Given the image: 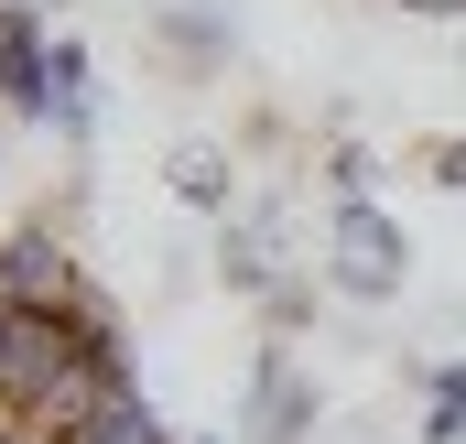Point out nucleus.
I'll list each match as a JSON object with an SVG mask.
<instances>
[{
	"mask_svg": "<svg viewBox=\"0 0 466 444\" xmlns=\"http://www.w3.org/2000/svg\"><path fill=\"white\" fill-rule=\"evenodd\" d=\"M0 444H174L119 304L44 227H0Z\"/></svg>",
	"mask_w": 466,
	"mask_h": 444,
	"instance_id": "obj_1",
	"label": "nucleus"
},
{
	"mask_svg": "<svg viewBox=\"0 0 466 444\" xmlns=\"http://www.w3.org/2000/svg\"><path fill=\"white\" fill-rule=\"evenodd\" d=\"M401 271H412V260H401V227L380 217L369 196H337V217H326V282L358 293V304H390Z\"/></svg>",
	"mask_w": 466,
	"mask_h": 444,
	"instance_id": "obj_2",
	"label": "nucleus"
},
{
	"mask_svg": "<svg viewBox=\"0 0 466 444\" xmlns=\"http://www.w3.org/2000/svg\"><path fill=\"white\" fill-rule=\"evenodd\" d=\"M0 109L55 130V44H44V22L22 0H0Z\"/></svg>",
	"mask_w": 466,
	"mask_h": 444,
	"instance_id": "obj_3",
	"label": "nucleus"
},
{
	"mask_svg": "<svg viewBox=\"0 0 466 444\" xmlns=\"http://www.w3.org/2000/svg\"><path fill=\"white\" fill-rule=\"evenodd\" d=\"M249 444H315V390L293 358H260L249 379Z\"/></svg>",
	"mask_w": 466,
	"mask_h": 444,
	"instance_id": "obj_4",
	"label": "nucleus"
},
{
	"mask_svg": "<svg viewBox=\"0 0 466 444\" xmlns=\"http://www.w3.org/2000/svg\"><path fill=\"white\" fill-rule=\"evenodd\" d=\"M163 185L185 207H228V152L218 141H185V152H163Z\"/></svg>",
	"mask_w": 466,
	"mask_h": 444,
	"instance_id": "obj_5",
	"label": "nucleus"
},
{
	"mask_svg": "<svg viewBox=\"0 0 466 444\" xmlns=\"http://www.w3.org/2000/svg\"><path fill=\"white\" fill-rule=\"evenodd\" d=\"M423 434H434V444H445V434H466V358L434 379V412H423Z\"/></svg>",
	"mask_w": 466,
	"mask_h": 444,
	"instance_id": "obj_6",
	"label": "nucleus"
},
{
	"mask_svg": "<svg viewBox=\"0 0 466 444\" xmlns=\"http://www.w3.org/2000/svg\"><path fill=\"white\" fill-rule=\"evenodd\" d=\"M423 174H434V185L456 196V185H466V130H456V141H434V152H423Z\"/></svg>",
	"mask_w": 466,
	"mask_h": 444,
	"instance_id": "obj_7",
	"label": "nucleus"
},
{
	"mask_svg": "<svg viewBox=\"0 0 466 444\" xmlns=\"http://www.w3.org/2000/svg\"><path fill=\"white\" fill-rule=\"evenodd\" d=\"M390 11H423V22H456L466 33V0H390Z\"/></svg>",
	"mask_w": 466,
	"mask_h": 444,
	"instance_id": "obj_8",
	"label": "nucleus"
}]
</instances>
